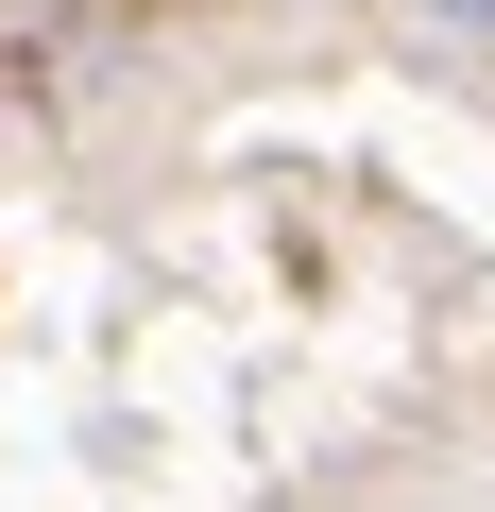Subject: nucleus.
Wrapping results in <instances>:
<instances>
[{"label":"nucleus","instance_id":"nucleus-1","mask_svg":"<svg viewBox=\"0 0 495 512\" xmlns=\"http://www.w3.org/2000/svg\"><path fill=\"white\" fill-rule=\"evenodd\" d=\"M427 35H461V52H495V0H410Z\"/></svg>","mask_w":495,"mask_h":512}]
</instances>
